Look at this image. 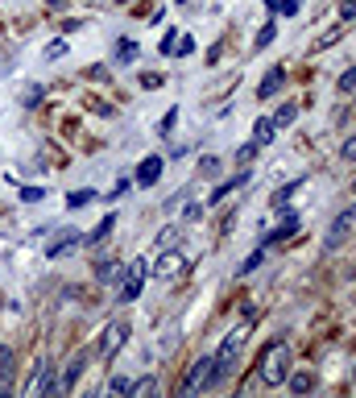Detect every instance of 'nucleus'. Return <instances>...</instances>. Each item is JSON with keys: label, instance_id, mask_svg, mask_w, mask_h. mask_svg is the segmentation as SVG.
Returning a JSON list of instances; mask_svg holds the SVG:
<instances>
[{"label": "nucleus", "instance_id": "11", "mask_svg": "<svg viewBox=\"0 0 356 398\" xmlns=\"http://www.w3.org/2000/svg\"><path fill=\"white\" fill-rule=\"evenodd\" d=\"M75 245H83V237L66 228V233H62V237H58L54 245H46V257H62V253H66V249H75Z\"/></svg>", "mask_w": 356, "mask_h": 398}, {"label": "nucleus", "instance_id": "7", "mask_svg": "<svg viewBox=\"0 0 356 398\" xmlns=\"http://www.w3.org/2000/svg\"><path fill=\"white\" fill-rule=\"evenodd\" d=\"M158 179H162V158H145V162L137 166V183H141V187H153Z\"/></svg>", "mask_w": 356, "mask_h": 398}, {"label": "nucleus", "instance_id": "32", "mask_svg": "<svg viewBox=\"0 0 356 398\" xmlns=\"http://www.w3.org/2000/svg\"><path fill=\"white\" fill-rule=\"evenodd\" d=\"M174 233H178V228H166V233L158 237V249H170V245H174Z\"/></svg>", "mask_w": 356, "mask_h": 398}, {"label": "nucleus", "instance_id": "23", "mask_svg": "<svg viewBox=\"0 0 356 398\" xmlns=\"http://www.w3.org/2000/svg\"><path fill=\"white\" fill-rule=\"evenodd\" d=\"M336 87H340V96H353V91H356V66H348V71L340 75V83H336Z\"/></svg>", "mask_w": 356, "mask_h": 398}, {"label": "nucleus", "instance_id": "33", "mask_svg": "<svg viewBox=\"0 0 356 398\" xmlns=\"http://www.w3.org/2000/svg\"><path fill=\"white\" fill-rule=\"evenodd\" d=\"M174 46H178V37H174V33H166V37H162V54H174Z\"/></svg>", "mask_w": 356, "mask_h": 398}, {"label": "nucleus", "instance_id": "1", "mask_svg": "<svg viewBox=\"0 0 356 398\" xmlns=\"http://www.w3.org/2000/svg\"><path fill=\"white\" fill-rule=\"evenodd\" d=\"M245 345H249V328H245V324H241V328H232V332L224 336V345H220V353H216L220 378H228V374H236V370H241V353H245Z\"/></svg>", "mask_w": 356, "mask_h": 398}, {"label": "nucleus", "instance_id": "39", "mask_svg": "<svg viewBox=\"0 0 356 398\" xmlns=\"http://www.w3.org/2000/svg\"><path fill=\"white\" fill-rule=\"evenodd\" d=\"M178 4H187V0H178Z\"/></svg>", "mask_w": 356, "mask_h": 398}, {"label": "nucleus", "instance_id": "21", "mask_svg": "<svg viewBox=\"0 0 356 398\" xmlns=\"http://www.w3.org/2000/svg\"><path fill=\"white\" fill-rule=\"evenodd\" d=\"M286 382H290V390H294V395H307V390L315 386V378H311V374H294V378H286Z\"/></svg>", "mask_w": 356, "mask_h": 398}, {"label": "nucleus", "instance_id": "30", "mask_svg": "<svg viewBox=\"0 0 356 398\" xmlns=\"http://www.w3.org/2000/svg\"><path fill=\"white\" fill-rule=\"evenodd\" d=\"M174 120H178V108H170V112H166V116H162V137H166V133H170V129H174Z\"/></svg>", "mask_w": 356, "mask_h": 398}, {"label": "nucleus", "instance_id": "31", "mask_svg": "<svg viewBox=\"0 0 356 398\" xmlns=\"http://www.w3.org/2000/svg\"><path fill=\"white\" fill-rule=\"evenodd\" d=\"M112 390H116V395H133V382H129V378H112Z\"/></svg>", "mask_w": 356, "mask_h": 398}, {"label": "nucleus", "instance_id": "14", "mask_svg": "<svg viewBox=\"0 0 356 398\" xmlns=\"http://www.w3.org/2000/svg\"><path fill=\"white\" fill-rule=\"evenodd\" d=\"M274 133H278V125H274L270 116H261V120L253 125V141H257V145H270V141H274Z\"/></svg>", "mask_w": 356, "mask_h": 398}, {"label": "nucleus", "instance_id": "25", "mask_svg": "<svg viewBox=\"0 0 356 398\" xmlns=\"http://www.w3.org/2000/svg\"><path fill=\"white\" fill-rule=\"evenodd\" d=\"M261 257H265V249H257V253H249V257H245V266H241V274H253V270L261 266Z\"/></svg>", "mask_w": 356, "mask_h": 398}, {"label": "nucleus", "instance_id": "8", "mask_svg": "<svg viewBox=\"0 0 356 398\" xmlns=\"http://www.w3.org/2000/svg\"><path fill=\"white\" fill-rule=\"evenodd\" d=\"M112 228H116V212H108V216H104V220L83 237V245H100V241H108V237H112Z\"/></svg>", "mask_w": 356, "mask_h": 398}, {"label": "nucleus", "instance_id": "36", "mask_svg": "<svg viewBox=\"0 0 356 398\" xmlns=\"http://www.w3.org/2000/svg\"><path fill=\"white\" fill-rule=\"evenodd\" d=\"M340 17H344V21H353V17H356V4H353V0H348V4H340Z\"/></svg>", "mask_w": 356, "mask_h": 398}, {"label": "nucleus", "instance_id": "5", "mask_svg": "<svg viewBox=\"0 0 356 398\" xmlns=\"http://www.w3.org/2000/svg\"><path fill=\"white\" fill-rule=\"evenodd\" d=\"M50 390H58V382H54V365H50V361H37V365H33V378L25 382V398L50 395Z\"/></svg>", "mask_w": 356, "mask_h": 398}, {"label": "nucleus", "instance_id": "16", "mask_svg": "<svg viewBox=\"0 0 356 398\" xmlns=\"http://www.w3.org/2000/svg\"><path fill=\"white\" fill-rule=\"evenodd\" d=\"M294 116H299V104H282V108H278L270 120H274L278 129H286V125H294Z\"/></svg>", "mask_w": 356, "mask_h": 398}, {"label": "nucleus", "instance_id": "9", "mask_svg": "<svg viewBox=\"0 0 356 398\" xmlns=\"http://www.w3.org/2000/svg\"><path fill=\"white\" fill-rule=\"evenodd\" d=\"M87 370V353H75L71 357V365H66V374H62V382H58V390H71L75 382H79V374Z\"/></svg>", "mask_w": 356, "mask_h": 398}, {"label": "nucleus", "instance_id": "13", "mask_svg": "<svg viewBox=\"0 0 356 398\" xmlns=\"http://www.w3.org/2000/svg\"><path fill=\"white\" fill-rule=\"evenodd\" d=\"M245 183H249V170H245V174H236V179H224V183H220V187L212 191V199H207V203L216 208V203H220V199H224L228 191H236V187H245Z\"/></svg>", "mask_w": 356, "mask_h": 398}, {"label": "nucleus", "instance_id": "22", "mask_svg": "<svg viewBox=\"0 0 356 398\" xmlns=\"http://www.w3.org/2000/svg\"><path fill=\"white\" fill-rule=\"evenodd\" d=\"M303 183H307V174H303V179H294V183H286V187H282V191H278V195H274V203H278V208H282V203H286V199H290V195H294V191H299V187H303Z\"/></svg>", "mask_w": 356, "mask_h": 398}, {"label": "nucleus", "instance_id": "20", "mask_svg": "<svg viewBox=\"0 0 356 398\" xmlns=\"http://www.w3.org/2000/svg\"><path fill=\"white\" fill-rule=\"evenodd\" d=\"M133 58H137V42H120V46H116V62H120V66H129Z\"/></svg>", "mask_w": 356, "mask_h": 398}, {"label": "nucleus", "instance_id": "35", "mask_svg": "<svg viewBox=\"0 0 356 398\" xmlns=\"http://www.w3.org/2000/svg\"><path fill=\"white\" fill-rule=\"evenodd\" d=\"M344 158H348V162H353V158H356V133H353V137H348V141H344Z\"/></svg>", "mask_w": 356, "mask_h": 398}, {"label": "nucleus", "instance_id": "12", "mask_svg": "<svg viewBox=\"0 0 356 398\" xmlns=\"http://www.w3.org/2000/svg\"><path fill=\"white\" fill-rule=\"evenodd\" d=\"M182 266H187V262H182V253H162V262L153 266V274H158V278H174Z\"/></svg>", "mask_w": 356, "mask_h": 398}, {"label": "nucleus", "instance_id": "15", "mask_svg": "<svg viewBox=\"0 0 356 398\" xmlns=\"http://www.w3.org/2000/svg\"><path fill=\"white\" fill-rule=\"evenodd\" d=\"M91 199H95V191H91V187H79V191H71V195H66V208H71V212H79V208H87Z\"/></svg>", "mask_w": 356, "mask_h": 398}, {"label": "nucleus", "instance_id": "3", "mask_svg": "<svg viewBox=\"0 0 356 398\" xmlns=\"http://www.w3.org/2000/svg\"><path fill=\"white\" fill-rule=\"evenodd\" d=\"M145 278H149V262H145V257L129 262V270H124V282H120V303H133V299L141 295Z\"/></svg>", "mask_w": 356, "mask_h": 398}, {"label": "nucleus", "instance_id": "2", "mask_svg": "<svg viewBox=\"0 0 356 398\" xmlns=\"http://www.w3.org/2000/svg\"><path fill=\"white\" fill-rule=\"evenodd\" d=\"M286 378H290V349L286 345H274L265 353V361H261V382L265 386H282Z\"/></svg>", "mask_w": 356, "mask_h": 398}, {"label": "nucleus", "instance_id": "29", "mask_svg": "<svg viewBox=\"0 0 356 398\" xmlns=\"http://www.w3.org/2000/svg\"><path fill=\"white\" fill-rule=\"evenodd\" d=\"M62 54H66V42H50L46 46V58H62Z\"/></svg>", "mask_w": 356, "mask_h": 398}, {"label": "nucleus", "instance_id": "26", "mask_svg": "<svg viewBox=\"0 0 356 398\" xmlns=\"http://www.w3.org/2000/svg\"><path fill=\"white\" fill-rule=\"evenodd\" d=\"M41 195H46L41 187H21V203H37Z\"/></svg>", "mask_w": 356, "mask_h": 398}, {"label": "nucleus", "instance_id": "24", "mask_svg": "<svg viewBox=\"0 0 356 398\" xmlns=\"http://www.w3.org/2000/svg\"><path fill=\"white\" fill-rule=\"evenodd\" d=\"M257 150H261L257 141H245V145L236 150V162H241V166H245V162H253V158H257Z\"/></svg>", "mask_w": 356, "mask_h": 398}, {"label": "nucleus", "instance_id": "10", "mask_svg": "<svg viewBox=\"0 0 356 398\" xmlns=\"http://www.w3.org/2000/svg\"><path fill=\"white\" fill-rule=\"evenodd\" d=\"M282 83H286V75H282L278 66H270V71H265V79H261V87H257V100H270Z\"/></svg>", "mask_w": 356, "mask_h": 398}, {"label": "nucleus", "instance_id": "34", "mask_svg": "<svg viewBox=\"0 0 356 398\" xmlns=\"http://www.w3.org/2000/svg\"><path fill=\"white\" fill-rule=\"evenodd\" d=\"M174 50H178V54H191V50H195V42H191V37H178V46H174Z\"/></svg>", "mask_w": 356, "mask_h": 398}, {"label": "nucleus", "instance_id": "19", "mask_svg": "<svg viewBox=\"0 0 356 398\" xmlns=\"http://www.w3.org/2000/svg\"><path fill=\"white\" fill-rule=\"evenodd\" d=\"M270 12H282V17H294L299 12V0H265Z\"/></svg>", "mask_w": 356, "mask_h": 398}, {"label": "nucleus", "instance_id": "38", "mask_svg": "<svg viewBox=\"0 0 356 398\" xmlns=\"http://www.w3.org/2000/svg\"><path fill=\"white\" fill-rule=\"evenodd\" d=\"M353 199H356V183H353Z\"/></svg>", "mask_w": 356, "mask_h": 398}, {"label": "nucleus", "instance_id": "27", "mask_svg": "<svg viewBox=\"0 0 356 398\" xmlns=\"http://www.w3.org/2000/svg\"><path fill=\"white\" fill-rule=\"evenodd\" d=\"M112 274H116V266H112V262H95V278H100V282H108Z\"/></svg>", "mask_w": 356, "mask_h": 398}, {"label": "nucleus", "instance_id": "4", "mask_svg": "<svg viewBox=\"0 0 356 398\" xmlns=\"http://www.w3.org/2000/svg\"><path fill=\"white\" fill-rule=\"evenodd\" d=\"M220 382V365H216V357H203V361H195L191 365V378H187V390L195 395V390H212Z\"/></svg>", "mask_w": 356, "mask_h": 398}, {"label": "nucleus", "instance_id": "17", "mask_svg": "<svg viewBox=\"0 0 356 398\" xmlns=\"http://www.w3.org/2000/svg\"><path fill=\"white\" fill-rule=\"evenodd\" d=\"M274 37H278V21H265V25L257 29V42H253V46H257V50H265Z\"/></svg>", "mask_w": 356, "mask_h": 398}, {"label": "nucleus", "instance_id": "6", "mask_svg": "<svg viewBox=\"0 0 356 398\" xmlns=\"http://www.w3.org/2000/svg\"><path fill=\"white\" fill-rule=\"evenodd\" d=\"M124 341H129V324L116 320V324L104 328V336H100V353H104V357H116V353L124 349Z\"/></svg>", "mask_w": 356, "mask_h": 398}, {"label": "nucleus", "instance_id": "28", "mask_svg": "<svg viewBox=\"0 0 356 398\" xmlns=\"http://www.w3.org/2000/svg\"><path fill=\"white\" fill-rule=\"evenodd\" d=\"M216 170H220V158H203V162H199V174H207V179H212Z\"/></svg>", "mask_w": 356, "mask_h": 398}, {"label": "nucleus", "instance_id": "18", "mask_svg": "<svg viewBox=\"0 0 356 398\" xmlns=\"http://www.w3.org/2000/svg\"><path fill=\"white\" fill-rule=\"evenodd\" d=\"M8 374H12V353H0V395H8Z\"/></svg>", "mask_w": 356, "mask_h": 398}, {"label": "nucleus", "instance_id": "37", "mask_svg": "<svg viewBox=\"0 0 356 398\" xmlns=\"http://www.w3.org/2000/svg\"><path fill=\"white\" fill-rule=\"evenodd\" d=\"M46 8H54V12H62V8H66V0H46Z\"/></svg>", "mask_w": 356, "mask_h": 398}]
</instances>
